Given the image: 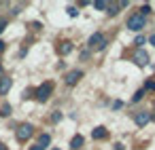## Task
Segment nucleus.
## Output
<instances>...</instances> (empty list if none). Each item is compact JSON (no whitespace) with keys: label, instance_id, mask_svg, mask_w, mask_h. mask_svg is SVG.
<instances>
[{"label":"nucleus","instance_id":"39448f33","mask_svg":"<svg viewBox=\"0 0 155 150\" xmlns=\"http://www.w3.org/2000/svg\"><path fill=\"white\" fill-rule=\"evenodd\" d=\"M104 40H106V38H104V36H102L100 32H96V34H91V36H89L87 45H89V47H96V49H100V45H102Z\"/></svg>","mask_w":155,"mask_h":150},{"label":"nucleus","instance_id":"7ed1b4c3","mask_svg":"<svg viewBox=\"0 0 155 150\" xmlns=\"http://www.w3.org/2000/svg\"><path fill=\"white\" fill-rule=\"evenodd\" d=\"M32 133H34V127H32L30 123H24V125H19V129H17L15 137H17V142H26V139H30V137H32Z\"/></svg>","mask_w":155,"mask_h":150},{"label":"nucleus","instance_id":"dca6fc26","mask_svg":"<svg viewBox=\"0 0 155 150\" xmlns=\"http://www.w3.org/2000/svg\"><path fill=\"white\" fill-rule=\"evenodd\" d=\"M142 97H144V89H138V91H136V93H134V97H132V102H134V104H136V102H140V99H142Z\"/></svg>","mask_w":155,"mask_h":150},{"label":"nucleus","instance_id":"6ab92c4d","mask_svg":"<svg viewBox=\"0 0 155 150\" xmlns=\"http://www.w3.org/2000/svg\"><path fill=\"white\" fill-rule=\"evenodd\" d=\"M68 15H70V17H77V15H79L77 7H68Z\"/></svg>","mask_w":155,"mask_h":150},{"label":"nucleus","instance_id":"f03ea898","mask_svg":"<svg viewBox=\"0 0 155 150\" xmlns=\"http://www.w3.org/2000/svg\"><path fill=\"white\" fill-rule=\"evenodd\" d=\"M51 93H53V83L47 80V83H43V85L36 89V99H38V102H47Z\"/></svg>","mask_w":155,"mask_h":150},{"label":"nucleus","instance_id":"c756f323","mask_svg":"<svg viewBox=\"0 0 155 150\" xmlns=\"http://www.w3.org/2000/svg\"><path fill=\"white\" fill-rule=\"evenodd\" d=\"M53 150H60V148H53Z\"/></svg>","mask_w":155,"mask_h":150},{"label":"nucleus","instance_id":"1a4fd4ad","mask_svg":"<svg viewBox=\"0 0 155 150\" xmlns=\"http://www.w3.org/2000/svg\"><path fill=\"white\" fill-rule=\"evenodd\" d=\"M70 51H72V42H70V40H62L60 47H58V53H60V55H68Z\"/></svg>","mask_w":155,"mask_h":150},{"label":"nucleus","instance_id":"b1692460","mask_svg":"<svg viewBox=\"0 0 155 150\" xmlns=\"http://www.w3.org/2000/svg\"><path fill=\"white\" fill-rule=\"evenodd\" d=\"M115 150H125V146H123L121 142H117V144H115Z\"/></svg>","mask_w":155,"mask_h":150},{"label":"nucleus","instance_id":"ddd939ff","mask_svg":"<svg viewBox=\"0 0 155 150\" xmlns=\"http://www.w3.org/2000/svg\"><path fill=\"white\" fill-rule=\"evenodd\" d=\"M121 9V2H108V15H117Z\"/></svg>","mask_w":155,"mask_h":150},{"label":"nucleus","instance_id":"bb28decb","mask_svg":"<svg viewBox=\"0 0 155 150\" xmlns=\"http://www.w3.org/2000/svg\"><path fill=\"white\" fill-rule=\"evenodd\" d=\"M0 51H5V42L2 40H0Z\"/></svg>","mask_w":155,"mask_h":150},{"label":"nucleus","instance_id":"20e7f679","mask_svg":"<svg viewBox=\"0 0 155 150\" xmlns=\"http://www.w3.org/2000/svg\"><path fill=\"white\" fill-rule=\"evenodd\" d=\"M134 64H136V66H140V68H142V66H147V64H149V53H147L144 49H138V51L134 53Z\"/></svg>","mask_w":155,"mask_h":150},{"label":"nucleus","instance_id":"f3484780","mask_svg":"<svg viewBox=\"0 0 155 150\" xmlns=\"http://www.w3.org/2000/svg\"><path fill=\"white\" fill-rule=\"evenodd\" d=\"M144 91H155V80H153V78H149V80L144 83Z\"/></svg>","mask_w":155,"mask_h":150},{"label":"nucleus","instance_id":"aec40b11","mask_svg":"<svg viewBox=\"0 0 155 150\" xmlns=\"http://www.w3.org/2000/svg\"><path fill=\"white\" fill-rule=\"evenodd\" d=\"M142 42H144V36H140V34H138V36H136V40H134V45L138 47V45H142Z\"/></svg>","mask_w":155,"mask_h":150},{"label":"nucleus","instance_id":"5701e85b","mask_svg":"<svg viewBox=\"0 0 155 150\" xmlns=\"http://www.w3.org/2000/svg\"><path fill=\"white\" fill-rule=\"evenodd\" d=\"M5 28H7V19H0V34H2Z\"/></svg>","mask_w":155,"mask_h":150},{"label":"nucleus","instance_id":"412c9836","mask_svg":"<svg viewBox=\"0 0 155 150\" xmlns=\"http://www.w3.org/2000/svg\"><path fill=\"white\" fill-rule=\"evenodd\" d=\"M51 120H53V123H60V120H62V114H60V112H55V114L51 116Z\"/></svg>","mask_w":155,"mask_h":150},{"label":"nucleus","instance_id":"9b49d317","mask_svg":"<svg viewBox=\"0 0 155 150\" xmlns=\"http://www.w3.org/2000/svg\"><path fill=\"white\" fill-rule=\"evenodd\" d=\"M81 146H83V135H74V137L70 139V148H72V150H79Z\"/></svg>","mask_w":155,"mask_h":150},{"label":"nucleus","instance_id":"cd10ccee","mask_svg":"<svg viewBox=\"0 0 155 150\" xmlns=\"http://www.w3.org/2000/svg\"><path fill=\"white\" fill-rule=\"evenodd\" d=\"M151 45H155V34H153V36H151Z\"/></svg>","mask_w":155,"mask_h":150},{"label":"nucleus","instance_id":"2eb2a0df","mask_svg":"<svg viewBox=\"0 0 155 150\" xmlns=\"http://www.w3.org/2000/svg\"><path fill=\"white\" fill-rule=\"evenodd\" d=\"M11 114V106L5 102V104H0V116H9Z\"/></svg>","mask_w":155,"mask_h":150},{"label":"nucleus","instance_id":"423d86ee","mask_svg":"<svg viewBox=\"0 0 155 150\" xmlns=\"http://www.w3.org/2000/svg\"><path fill=\"white\" fill-rule=\"evenodd\" d=\"M81 76H83L81 70H72V72H68V76H66V85H77Z\"/></svg>","mask_w":155,"mask_h":150},{"label":"nucleus","instance_id":"6e6552de","mask_svg":"<svg viewBox=\"0 0 155 150\" xmlns=\"http://www.w3.org/2000/svg\"><path fill=\"white\" fill-rule=\"evenodd\" d=\"M11 85H13V80H11V78H7V76H2V78H0V95L9 93Z\"/></svg>","mask_w":155,"mask_h":150},{"label":"nucleus","instance_id":"0eeeda50","mask_svg":"<svg viewBox=\"0 0 155 150\" xmlns=\"http://www.w3.org/2000/svg\"><path fill=\"white\" fill-rule=\"evenodd\" d=\"M134 120H136V125H138V127H144V125L151 120V114H149V112H138Z\"/></svg>","mask_w":155,"mask_h":150},{"label":"nucleus","instance_id":"a878e982","mask_svg":"<svg viewBox=\"0 0 155 150\" xmlns=\"http://www.w3.org/2000/svg\"><path fill=\"white\" fill-rule=\"evenodd\" d=\"M30 150H43V148H41V146H32Z\"/></svg>","mask_w":155,"mask_h":150},{"label":"nucleus","instance_id":"f8f14e48","mask_svg":"<svg viewBox=\"0 0 155 150\" xmlns=\"http://www.w3.org/2000/svg\"><path fill=\"white\" fill-rule=\"evenodd\" d=\"M49 142H51V137H49V135H47V133H43V135H41V137H38V144H36V146H41V148H43V150H45V148H47V146H49Z\"/></svg>","mask_w":155,"mask_h":150},{"label":"nucleus","instance_id":"4be33fe9","mask_svg":"<svg viewBox=\"0 0 155 150\" xmlns=\"http://www.w3.org/2000/svg\"><path fill=\"white\" fill-rule=\"evenodd\" d=\"M121 106H123V102H119V99H117V102H113V110H119Z\"/></svg>","mask_w":155,"mask_h":150},{"label":"nucleus","instance_id":"9d476101","mask_svg":"<svg viewBox=\"0 0 155 150\" xmlns=\"http://www.w3.org/2000/svg\"><path fill=\"white\" fill-rule=\"evenodd\" d=\"M91 137H94V139H102V137H106V129H104V127H96V129L91 131Z\"/></svg>","mask_w":155,"mask_h":150},{"label":"nucleus","instance_id":"a211bd4d","mask_svg":"<svg viewBox=\"0 0 155 150\" xmlns=\"http://www.w3.org/2000/svg\"><path fill=\"white\" fill-rule=\"evenodd\" d=\"M149 13H151V7H149V5H144V7L140 9V15H142V17H147Z\"/></svg>","mask_w":155,"mask_h":150},{"label":"nucleus","instance_id":"c85d7f7f","mask_svg":"<svg viewBox=\"0 0 155 150\" xmlns=\"http://www.w3.org/2000/svg\"><path fill=\"white\" fill-rule=\"evenodd\" d=\"M0 78H2V66H0Z\"/></svg>","mask_w":155,"mask_h":150},{"label":"nucleus","instance_id":"4468645a","mask_svg":"<svg viewBox=\"0 0 155 150\" xmlns=\"http://www.w3.org/2000/svg\"><path fill=\"white\" fill-rule=\"evenodd\" d=\"M94 7H96L98 11H106V9H108V0H96Z\"/></svg>","mask_w":155,"mask_h":150},{"label":"nucleus","instance_id":"393cba45","mask_svg":"<svg viewBox=\"0 0 155 150\" xmlns=\"http://www.w3.org/2000/svg\"><path fill=\"white\" fill-rule=\"evenodd\" d=\"M0 150H9V148H7V146H5L2 142H0Z\"/></svg>","mask_w":155,"mask_h":150},{"label":"nucleus","instance_id":"f257e3e1","mask_svg":"<svg viewBox=\"0 0 155 150\" xmlns=\"http://www.w3.org/2000/svg\"><path fill=\"white\" fill-rule=\"evenodd\" d=\"M147 26V17H142L140 13H134V15H130V19H127V30H132V32H138V30H142Z\"/></svg>","mask_w":155,"mask_h":150}]
</instances>
